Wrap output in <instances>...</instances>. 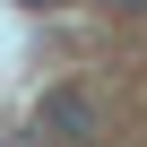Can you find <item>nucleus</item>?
<instances>
[{"mask_svg":"<svg viewBox=\"0 0 147 147\" xmlns=\"http://www.w3.org/2000/svg\"><path fill=\"white\" fill-rule=\"evenodd\" d=\"M43 130L69 138V147H95V138H104V113H95L87 87H52V95H43Z\"/></svg>","mask_w":147,"mask_h":147,"instance_id":"nucleus-1","label":"nucleus"},{"mask_svg":"<svg viewBox=\"0 0 147 147\" xmlns=\"http://www.w3.org/2000/svg\"><path fill=\"white\" fill-rule=\"evenodd\" d=\"M26 9H61V0H26Z\"/></svg>","mask_w":147,"mask_h":147,"instance_id":"nucleus-2","label":"nucleus"},{"mask_svg":"<svg viewBox=\"0 0 147 147\" xmlns=\"http://www.w3.org/2000/svg\"><path fill=\"white\" fill-rule=\"evenodd\" d=\"M113 9H147V0H113Z\"/></svg>","mask_w":147,"mask_h":147,"instance_id":"nucleus-3","label":"nucleus"}]
</instances>
